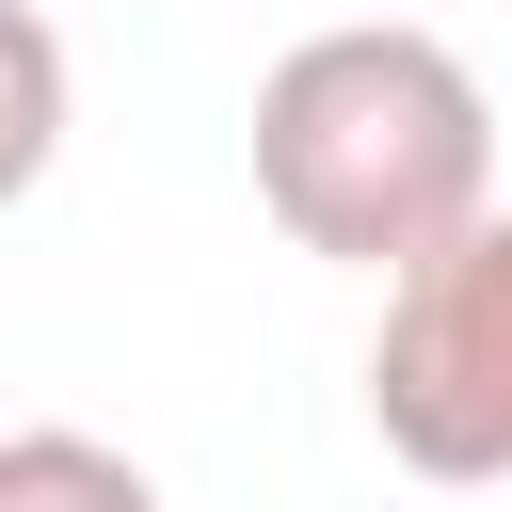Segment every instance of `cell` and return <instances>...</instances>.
Returning <instances> with one entry per match:
<instances>
[{
  "instance_id": "obj_1",
  "label": "cell",
  "mask_w": 512,
  "mask_h": 512,
  "mask_svg": "<svg viewBox=\"0 0 512 512\" xmlns=\"http://www.w3.org/2000/svg\"><path fill=\"white\" fill-rule=\"evenodd\" d=\"M256 208L304 240V256H352V272H416L432 240H464L496 208V112L464 80L448 32L416 16H352V32H304L272 80H256Z\"/></svg>"
},
{
  "instance_id": "obj_2",
  "label": "cell",
  "mask_w": 512,
  "mask_h": 512,
  "mask_svg": "<svg viewBox=\"0 0 512 512\" xmlns=\"http://www.w3.org/2000/svg\"><path fill=\"white\" fill-rule=\"evenodd\" d=\"M368 432L416 480H512V208L432 240L368 336Z\"/></svg>"
},
{
  "instance_id": "obj_3",
  "label": "cell",
  "mask_w": 512,
  "mask_h": 512,
  "mask_svg": "<svg viewBox=\"0 0 512 512\" xmlns=\"http://www.w3.org/2000/svg\"><path fill=\"white\" fill-rule=\"evenodd\" d=\"M0 512H160V480L96 432H0Z\"/></svg>"
},
{
  "instance_id": "obj_4",
  "label": "cell",
  "mask_w": 512,
  "mask_h": 512,
  "mask_svg": "<svg viewBox=\"0 0 512 512\" xmlns=\"http://www.w3.org/2000/svg\"><path fill=\"white\" fill-rule=\"evenodd\" d=\"M64 160V32L32 0H0V208Z\"/></svg>"
}]
</instances>
